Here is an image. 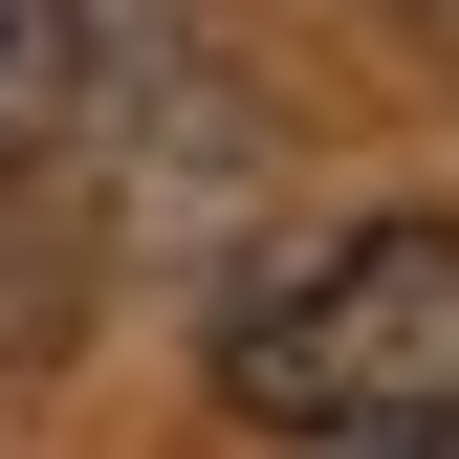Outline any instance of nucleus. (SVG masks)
I'll return each instance as SVG.
<instances>
[{
	"mask_svg": "<svg viewBox=\"0 0 459 459\" xmlns=\"http://www.w3.org/2000/svg\"><path fill=\"white\" fill-rule=\"evenodd\" d=\"M219 416L284 437V459H372L459 416V219L437 197H372L328 241H284L241 307H219Z\"/></svg>",
	"mask_w": 459,
	"mask_h": 459,
	"instance_id": "nucleus-1",
	"label": "nucleus"
},
{
	"mask_svg": "<svg viewBox=\"0 0 459 459\" xmlns=\"http://www.w3.org/2000/svg\"><path fill=\"white\" fill-rule=\"evenodd\" d=\"M372 459H459V416H416V437H372Z\"/></svg>",
	"mask_w": 459,
	"mask_h": 459,
	"instance_id": "nucleus-2",
	"label": "nucleus"
}]
</instances>
